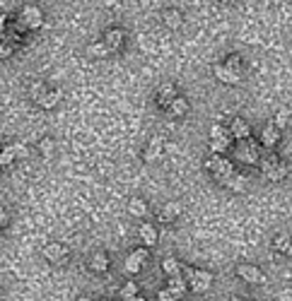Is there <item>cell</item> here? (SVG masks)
Segmentation results:
<instances>
[{
  "instance_id": "cell-31",
  "label": "cell",
  "mask_w": 292,
  "mask_h": 301,
  "mask_svg": "<svg viewBox=\"0 0 292 301\" xmlns=\"http://www.w3.org/2000/svg\"><path fill=\"white\" fill-rule=\"evenodd\" d=\"M288 123H290V113H288L285 109L278 111V113H275V123H273V125H275L278 130H285V128H288Z\"/></svg>"
},
{
  "instance_id": "cell-35",
  "label": "cell",
  "mask_w": 292,
  "mask_h": 301,
  "mask_svg": "<svg viewBox=\"0 0 292 301\" xmlns=\"http://www.w3.org/2000/svg\"><path fill=\"white\" fill-rule=\"evenodd\" d=\"M10 150H12V154H15V159H25V157H29V152H27V147H25V145H20V142H17V145H12Z\"/></svg>"
},
{
  "instance_id": "cell-3",
  "label": "cell",
  "mask_w": 292,
  "mask_h": 301,
  "mask_svg": "<svg viewBox=\"0 0 292 301\" xmlns=\"http://www.w3.org/2000/svg\"><path fill=\"white\" fill-rule=\"evenodd\" d=\"M44 25V12L36 7V5H27L22 12H20V22H17V27L22 29H39Z\"/></svg>"
},
{
  "instance_id": "cell-23",
  "label": "cell",
  "mask_w": 292,
  "mask_h": 301,
  "mask_svg": "<svg viewBox=\"0 0 292 301\" xmlns=\"http://www.w3.org/2000/svg\"><path fill=\"white\" fill-rule=\"evenodd\" d=\"M140 239H143L145 246H155L157 244V229L152 224H143L140 226Z\"/></svg>"
},
{
  "instance_id": "cell-34",
  "label": "cell",
  "mask_w": 292,
  "mask_h": 301,
  "mask_svg": "<svg viewBox=\"0 0 292 301\" xmlns=\"http://www.w3.org/2000/svg\"><path fill=\"white\" fill-rule=\"evenodd\" d=\"M12 162H15L12 150H10V147H2V150H0V166H10Z\"/></svg>"
},
{
  "instance_id": "cell-38",
  "label": "cell",
  "mask_w": 292,
  "mask_h": 301,
  "mask_svg": "<svg viewBox=\"0 0 292 301\" xmlns=\"http://www.w3.org/2000/svg\"><path fill=\"white\" fill-rule=\"evenodd\" d=\"M5 27H7V15H2V12H0V31H2Z\"/></svg>"
},
{
  "instance_id": "cell-22",
  "label": "cell",
  "mask_w": 292,
  "mask_h": 301,
  "mask_svg": "<svg viewBox=\"0 0 292 301\" xmlns=\"http://www.w3.org/2000/svg\"><path fill=\"white\" fill-rule=\"evenodd\" d=\"M230 73H234V75H239V77H244V63H241V55L232 53L230 58H227V63H222Z\"/></svg>"
},
{
  "instance_id": "cell-18",
  "label": "cell",
  "mask_w": 292,
  "mask_h": 301,
  "mask_svg": "<svg viewBox=\"0 0 292 301\" xmlns=\"http://www.w3.org/2000/svg\"><path fill=\"white\" fill-rule=\"evenodd\" d=\"M60 97H63V94H60V89H46V92H44V97H41L36 104H39L41 109H56V104L60 101Z\"/></svg>"
},
{
  "instance_id": "cell-13",
  "label": "cell",
  "mask_w": 292,
  "mask_h": 301,
  "mask_svg": "<svg viewBox=\"0 0 292 301\" xmlns=\"http://www.w3.org/2000/svg\"><path fill=\"white\" fill-rule=\"evenodd\" d=\"M176 97V87L174 84H162L159 92H157V106L159 109H167L172 104V99Z\"/></svg>"
},
{
  "instance_id": "cell-32",
  "label": "cell",
  "mask_w": 292,
  "mask_h": 301,
  "mask_svg": "<svg viewBox=\"0 0 292 301\" xmlns=\"http://www.w3.org/2000/svg\"><path fill=\"white\" fill-rule=\"evenodd\" d=\"M44 92H46V87H44V82L39 80V82H31L29 87V97L34 99V101H39L41 97H44Z\"/></svg>"
},
{
  "instance_id": "cell-17",
  "label": "cell",
  "mask_w": 292,
  "mask_h": 301,
  "mask_svg": "<svg viewBox=\"0 0 292 301\" xmlns=\"http://www.w3.org/2000/svg\"><path fill=\"white\" fill-rule=\"evenodd\" d=\"M162 22H164V27L167 29H179L181 25H184V15L179 12V10H164L162 12Z\"/></svg>"
},
{
  "instance_id": "cell-43",
  "label": "cell",
  "mask_w": 292,
  "mask_h": 301,
  "mask_svg": "<svg viewBox=\"0 0 292 301\" xmlns=\"http://www.w3.org/2000/svg\"><path fill=\"white\" fill-rule=\"evenodd\" d=\"M99 301H106V299H99Z\"/></svg>"
},
{
  "instance_id": "cell-41",
  "label": "cell",
  "mask_w": 292,
  "mask_h": 301,
  "mask_svg": "<svg viewBox=\"0 0 292 301\" xmlns=\"http://www.w3.org/2000/svg\"><path fill=\"white\" fill-rule=\"evenodd\" d=\"M220 2H225V5H227V2H232V0H220Z\"/></svg>"
},
{
  "instance_id": "cell-30",
  "label": "cell",
  "mask_w": 292,
  "mask_h": 301,
  "mask_svg": "<svg viewBox=\"0 0 292 301\" xmlns=\"http://www.w3.org/2000/svg\"><path fill=\"white\" fill-rule=\"evenodd\" d=\"M53 150H56V142H53L51 137H44V140L39 142V154H41V157H51Z\"/></svg>"
},
{
  "instance_id": "cell-25",
  "label": "cell",
  "mask_w": 292,
  "mask_h": 301,
  "mask_svg": "<svg viewBox=\"0 0 292 301\" xmlns=\"http://www.w3.org/2000/svg\"><path fill=\"white\" fill-rule=\"evenodd\" d=\"M128 210H131L133 217H145L147 215V202L145 200H140V198H133V200L128 202Z\"/></svg>"
},
{
  "instance_id": "cell-21",
  "label": "cell",
  "mask_w": 292,
  "mask_h": 301,
  "mask_svg": "<svg viewBox=\"0 0 292 301\" xmlns=\"http://www.w3.org/2000/svg\"><path fill=\"white\" fill-rule=\"evenodd\" d=\"M246 186H249V181H246L241 174H237V171L230 176V181L225 183V188H230V191H234V193H244L246 191Z\"/></svg>"
},
{
  "instance_id": "cell-4",
  "label": "cell",
  "mask_w": 292,
  "mask_h": 301,
  "mask_svg": "<svg viewBox=\"0 0 292 301\" xmlns=\"http://www.w3.org/2000/svg\"><path fill=\"white\" fill-rule=\"evenodd\" d=\"M237 157L244 162V164H256L259 162V157H261V150H259V145L251 140V137H246V140H239V145H237Z\"/></svg>"
},
{
  "instance_id": "cell-15",
  "label": "cell",
  "mask_w": 292,
  "mask_h": 301,
  "mask_svg": "<svg viewBox=\"0 0 292 301\" xmlns=\"http://www.w3.org/2000/svg\"><path fill=\"white\" fill-rule=\"evenodd\" d=\"M188 109H191V106H188V101H186L184 97H179V94H176L174 99H172V104H169L164 111H169V116H174V118H181V116H186V113H188Z\"/></svg>"
},
{
  "instance_id": "cell-10",
  "label": "cell",
  "mask_w": 292,
  "mask_h": 301,
  "mask_svg": "<svg viewBox=\"0 0 292 301\" xmlns=\"http://www.w3.org/2000/svg\"><path fill=\"white\" fill-rule=\"evenodd\" d=\"M230 135H232V140H246V137H251V128L244 118H234L230 125Z\"/></svg>"
},
{
  "instance_id": "cell-1",
  "label": "cell",
  "mask_w": 292,
  "mask_h": 301,
  "mask_svg": "<svg viewBox=\"0 0 292 301\" xmlns=\"http://www.w3.org/2000/svg\"><path fill=\"white\" fill-rule=\"evenodd\" d=\"M205 169L212 174V178H215L220 186H225V183L230 181V176L234 174V164L230 162V159L220 157V154H212V157H208V159H205Z\"/></svg>"
},
{
  "instance_id": "cell-42",
  "label": "cell",
  "mask_w": 292,
  "mask_h": 301,
  "mask_svg": "<svg viewBox=\"0 0 292 301\" xmlns=\"http://www.w3.org/2000/svg\"><path fill=\"white\" fill-rule=\"evenodd\" d=\"M131 301H145V299H138V297H135V299H131Z\"/></svg>"
},
{
  "instance_id": "cell-28",
  "label": "cell",
  "mask_w": 292,
  "mask_h": 301,
  "mask_svg": "<svg viewBox=\"0 0 292 301\" xmlns=\"http://www.w3.org/2000/svg\"><path fill=\"white\" fill-rule=\"evenodd\" d=\"M87 55H92V58H106L109 49L104 46V41H97V44H89L87 46Z\"/></svg>"
},
{
  "instance_id": "cell-11",
  "label": "cell",
  "mask_w": 292,
  "mask_h": 301,
  "mask_svg": "<svg viewBox=\"0 0 292 301\" xmlns=\"http://www.w3.org/2000/svg\"><path fill=\"white\" fill-rule=\"evenodd\" d=\"M179 215H181V205H179V202H167V205L157 212V219H159L162 224H169V222H174Z\"/></svg>"
},
{
  "instance_id": "cell-14",
  "label": "cell",
  "mask_w": 292,
  "mask_h": 301,
  "mask_svg": "<svg viewBox=\"0 0 292 301\" xmlns=\"http://www.w3.org/2000/svg\"><path fill=\"white\" fill-rule=\"evenodd\" d=\"M167 289L174 294L176 299H181V297L188 292V284H186L184 275H172V277H169V284H167Z\"/></svg>"
},
{
  "instance_id": "cell-5",
  "label": "cell",
  "mask_w": 292,
  "mask_h": 301,
  "mask_svg": "<svg viewBox=\"0 0 292 301\" xmlns=\"http://www.w3.org/2000/svg\"><path fill=\"white\" fill-rule=\"evenodd\" d=\"M147 258H150V251L145 248H135L128 258H126V265H123V270L128 275H138L143 273V265L147 263Z\"/></svg>"
},
{
  "instance_id": "cell-20",
  "label": "cell",
  "mask_w": 292,
  "mask_h": 301,
  "mask_svg": "<svg viewBox=\"0 0 292 301\" xmlns=\"http://www.w3.org/2000/svg\"><path fill=\"white\" fill-rule=\"evenodd\" d=\"M288 169H290L288 162H283V159H280L278 164L270 166V169H268V171H263V174H265V178H268V181H283V178L288 176Z\"/></svg>"
},
{
  "instance_id": "cell-29",
  "label": "cell",
  "mask_w": 292,
  "mask_h": 301,
  "mask_svg": "<svg viewBox=\"0 0 292 301\" xmlns=\"http://www.w3.org/2000/svg\"><path fill=\"white\" fill-rule=\"evenodd\" d=\"M210 140H225V142H232V135H230V130H227V128H222V125H212V128H210Z\"/></svg>"
},
{
  "instance_id": "cell-36",
  "label": "cell",
  "mask_w": 292,
  "mask_h": 301,
  "mask_svg": "<svg viewBox=\"0 0 292 301\" xmlns=\"http://www.w3.org/2000/svg\"><path fill=\"white\" fill-rule=\"evenodd\" d=\"M157 299L159 301H176V297L169 292V289H159V292H157Z\"/></svg>"
},
{
  "instance_id": "cell-40",
  "label": "cell",
  "mask_w": 292,
  "mask_h": 301,
  "mask_svg": "<svg viewBox=\"0 0 292 301\" xmlns=\"http://www.w3.org/2000/svg\"><path fill=\"white\" fill-rule=\"evenodd\" d=\"M0 58H5V55H2V44H0Z\"/></svg>"
},
{
  "instance_id": "cell-27",
  "label": "cell",
  "mask_w": 292,
  "mask_h": 301,
  "mask_svg": "<svg viewBox=\"0 0 292 301\" xmlns=\"http://www.w3.org/2000/svg\"><path fill=\"white\" fill-rule=\"evenodd\" d=\"M118 294H121V299H123V301L135 299V297H138V284L131 279V282H126V284L121 287V292H118Z\"/></svg>"
},
{
  "instance_id": "cell-7",
  "label": "cell",
  "mask_w": 292,
  "mask_h": 301,
  "mask_svg": "<svg viewBox=\"0 0 292 301\" xmlns=\"http://www.w3.org/2000/svg\"><path fill=\"white\" fill-rule=\"evenodd\" d=\"M44 258L49 260V263H53V265H65L68 263V248L63 246V244H49V246H44Z\"/></svg>"
},
{
  "instance_id": "cell-2",
  "label": "cell",
  "mask_w": 292,
  "mask_h": 301,
  "mask_svg": "<svg viewBox=\"0 0 292 301\" xmlns=\"http://www.w3.org/2000/svg\"><path fill=\"white\" fill-rule=\"evenodd\" d=\"M184 270V279H186V284H188V289L191 292H205V289H210V284H212V275L208 273V270H198V268H181Z\"/></svg>"
},
{
  "instance_id": "cell-44",
  "label": "cell",
  "mask_w": 292,
  "mask_h": 301,
  "mask_svg": "<svg viewBox=\"0 0 292 301\" xmlns=\"http://www.w3.org/2000/svg\"><path fill=\"white\" fill-rule=\"evenodd\" d=\"M0 137H2V133H0Z\"/></svg>"
},
{
  "instance_id": "cell-24",
  "label": "cell",
  "mask_w": 292,
  "mask_h": 301,
  "mask_svg": "<svg viewBox=\"0 0 292 301\" xmlns=\"http://www.w3.org/2000/svg\"><path fill=\"white\" fill-rule=\"evenodd\" d=\"M273 248L278 253H290V234L288 231H280L275 239H273Z\"/></svg>"
},
{
  "instance_id": "cell-9",
  "label": "cell",
  "mask_w": 292,
  "mask_h": 301,
  "mask_svg": "<svg viewBox=\"0 0 292 301\" xmlns=\"http://www.w3.org/2000/svg\"><path fill=\"white\" fill-rule=\"evenodd\" d=\"M123 41H126V34H123L121 29H109V31L104 34V46L109 49V53L118 51V49L123 46Z\"/></svg>"
},
{
  "instance_id": "cell-33",
  "label": "cell",
  "mask_w": 292,
  "mask_h": 301,
  "mask_svg": "<svg viewBox=\"0 0 292 301\" xmlns=\"http://www.w3.org/2000/svg\"><path fill=\"white\" fill-rule=\"evenodd\" d=\"M210 150L215 154H225L230 150V142H225V140H210Z\"/></svg>"
},
{
  "instance_id": "cell-12",
  "label": "cell",
  "mask_w": 292,
  "mask_h": 301,
  "mask_svg": "<svg viewBox=\"0 0 292 301\" xmlns=\"http://www.w3.org/2000/svg\"><path fill=\"white\" fill-rule=\"evenodd\" d=\"M278 140H280V130L270 123V125H265L261 130V145L265 150H270V147H275L278 145Z\"/></svg>"
},
{
  "instance_id": "cell-19",
  "label": "cell",
  "mask_w": 292,
  "mask_h": 301,
  "mask_svg": "<svg viewBox=\"0 0 292 301\" xmlns=\"http://www.w3.org/2000/svg\"><path fill=\"white\" fill-rule=\"evenodd\" d=\"M215 77H217L222 84H239L241 82V77H239V75H234V73H230L222 63H217V65H215Z\"/></svg>"
},
{
  "instance_id": "cell-16",
  "label": "cell",
  "mask_w": 292,
  "mask_h": 301,
  "mask_svg": "<svg viewBox=\"0 0 292 301\" xmlns=\"http://www.w3.org/2000/svg\"><path fill=\"white\" fill-rule=\"evenodd\" d=\"M89 270L94 273H106L109 270V255L104 251H97L92 258H89Z\"/></svg>"
},
{
  "instance_id": "cell-39",
  "label": "cell",
  "mask_w": 292,
  "mask_h": 301,
  "mask_svg": "<svg viewBox=\"0 0 292 301\" xmlns=\"http://www.w3.org/2000/svg\"><path fill=\"white\" fill-rule=\"evenodd\" d=\"M78 301H89V299H87V297H80V299H78Z\"/></svg>"
},
{
  "instance_id": "cell-6",
  "label": "cell",
  "mask_w": 292,
  "mask_h": 301,
  "mask_svg": "<svg viewBox=\"0 0 292 301\" xmlns=\"http://www.w3.org/2000/svg\"><path fill=\"white\" fill-rule=\"evenodd\" d=\"M237 277L244 279V282H249V284H265V275L256 265H249V263L237 265Z\"/></svg>"
},
{
  "instance_id": "cell-8",
  "label": "cell",
  "mask_w": 292,
  "mask_h": 301,
  "mask_svg": "<svg viewBox=\"0 0 292 301\" xmlns=\"http://www.w3.org/2000/svg\"><path fill=\"white\" fill-rule=\"evenodd\" d=\"M162 145H164V142H162V137L159 135H155L150 142H147L145 152H143V159H145L147 164H150V162H157V159L162 157Z\"/></svg>"
},
{
  "instance_id": "cell-37",
  "label": "cell",
  "mask_w": 292,
  "mask_h": 301,
  "mask_svg": "<svg viewBox=\"0 0 292 301\" xmlns=\"http://www.w3.org/2000/svg\"><path fill=\"white\" fill-rule=\"evenodd\" d=\"M10 224V215H7V210L5 207H0V229L2 226H7Z\"/></svg>"
},
{
  "instance_id": "cell-26",
  "label": "cell",
  "mask_w": 292,
  "mask_h": 301,
  "mask_svg": "<svg viewBox=\"0 0 292 301\" xmlns=\"http://www.w3.org/2000/svg\"><path fill=\"white\" fill-rule=\"evenodd\" d=\"M162 270L167 277H172V275H181V263L176 260V258H164L162 260Z\"/></svg>"
}]
</instances>
